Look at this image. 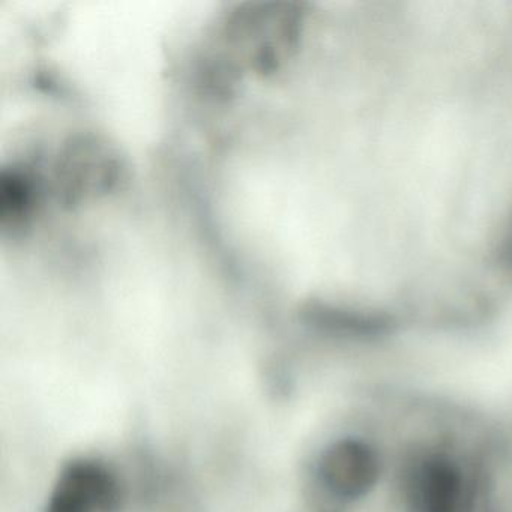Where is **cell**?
<instances>
[{
  "instance_id": "3",
  "label": "cell",
  "mask_w": 512,
  "mask_h": 512,
  "mask_svg": "<svg viewBox=\"0 0 512 512\" xmlns=\"http://www.w3.org/2000/svg\"><path fill=\"white\" fill-rule=\"evenodd\" d=\"M13 190H16V188H13ZM17 191H20V190H17ZM22 193H26V191H22ZM28 194H31V193H28ZM32 196H34V194H32ZM35 197H37V196H35ZM38 199H40V197H38ZM41 200H43V199H41ZM44 202H46V200H44ZM49 205H50V203H49ZM50 206H52V205H50ZM52 208H53V206H52ZM53 209H55V208H53ZM55 211H56V209H55ZM56 212H58V211H56ZM58 214H59V212H58Z\"/></svg>"
},
{
  "instance_id": "2",
  "label": "cell",
  "mask_w": 512,
  "mask_h": 512,
  "mask_svg": "<svg viewBox=\"0 0 512 512\" xmlns=\"http://www.w3.org/2000/svg\"><path fill=\"white\" fill-rule=\"evenodd\" d=\"M119 502L115 475L98 461L79 460L62 470L46 512H115Z\"/></svg>"
},
{
  "instance_id": "1",
  "label": "cell",
  "mask_w": 512,
  "mask_h": 512,
  "mask_svg": "<svg viewBox=\"0 0 512 512\" xmlns=\"http://www.w3.org/2000/svg\"><path fill=\"white\" fill-rule=\"evenodd\" d=\"M394 389V467L383 512H500L499 409Z\"/></svg>"
}]
</instances>
